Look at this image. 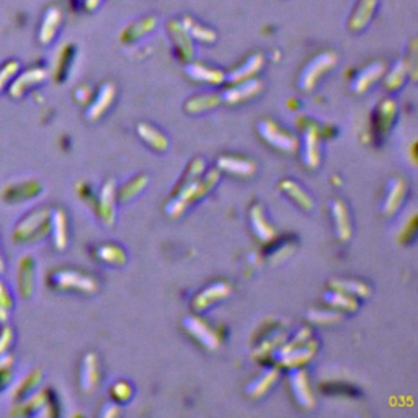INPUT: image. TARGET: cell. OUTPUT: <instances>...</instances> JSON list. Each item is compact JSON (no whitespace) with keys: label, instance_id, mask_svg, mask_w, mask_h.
I'll return each mask as SVG.
<instances>
[{"label":"cell","instance_id":"6da1fadb","mask_svg":"<svg viewBox=\"0 0 418 418\" xmlns=\"http://www.w3.org/2000/svg\"><path fill=\"white\" fill-rule=\"evenodd\" d=\"M221 180V172L217 168H211L203 173L201 179L185 181L180 180L179 185L173 190L172 198L168 199L163 206V212L166 216L172 217H180L183 212L188 209L191 204L199 203L201 199L209 197V193H212V190L216 188L217 183Z\"/></svg>","mask_w":418,"mask_h":418},{"label":"cell","instance_id":"7a4b0ae2","mask_svg":"<svg viewBox=\"0 0 418 418\" xmlns=\"http://www.w3.org/2000/svg\"><path fill=\"white\" fill-rule=\"evenodd\" d=\"M48 283L56 291H74L82 295H95L100 289V283L95 277L72 268L52 270L48 277Z\"/></svg>","mask_w":418,"mask_h":418},{"label":"cell","instance_id":"3957f363","mask_svg":"<svg viewBox=\"0 0 418 418\" xmlns=\"http://www.w3.org/2000/svg\"><path fill=\"white\" fill-rule=\"evenodd\" d=\"M51 209L38 208L26 215L13 229L12 239L17 243H31L44 239L50 232Z\"/></svg>","mask_w":418,"mask_h":418},{"label":"cell","instance_id":"277c9868","mask_svg":"<svg viewBox=\"0 0 418 418\" xmlns=\"http://www.w3.org/2000/svg\"><path fill=\"white\" fill-rule=\"evenodd\" d=\"M319 351V341L315 337L309 339L306 344L292 346L288 350H277L270 358V364H275L279 369H295L304 368L312 361Z\"/></svg>","mask_w":418,"mask_h":418},{"label":"cell","instance_id":"5b68a950","mask_svg":"<svg viewBox=\"0 0 418 418\" xmlns=\"http://www.w3.org/2000/svg\"><path fill=\"white\" fill-rule=\"evenodd\" d=\"M337 61H339V57L332 51H324L312 57V59L306 64V68L301 70L299 79H297V87L306 93L312 92L314 88L319 86V82L322 80L324 75L335 69Z\"/></svg>","mask_w":418,"mask_h":418},{"label":"cell","instance_id":"8992f818","mask_svg":"<svg viewBox=\"0 0 418 418\" xmlns=\"http://www.w3.org/2000/svg\"><path fill=\"white\" fill-rule=\"evenodd\" d=\"M257 132L259 136L263 139L270 148L279 150V152H286V154H292L297 150V144H299V139L284 130V128L279 126L278 123L271 121L268 118L260 119L257 123Z\"/></svg>","mask_w":418,"mask_h":418},{"label":"cell","instance_id":"52a82bcc","mask_svg":"<svg viewBox=\"0 0 418 418\" xmlns=\"http://www.w3.org/2000/svg\"><path fill=\"white\" fill-rule=\"evenodd\" d=\"M230 292H232V284L226 279H216V281L199 289L197 295L191 297L190 308L195 314H203L219 302L228 299Z\"/></svg>","mask_w":418,"mask_h":418},{"label":"cell","instance_id":"ba28073f","mask_svg":"<svg viewBox=\"0 0 418 418\" xmlns=\"http://www.w3.org/2000/svg\"><path fill=\"white\" fill-rule=\"evenodd\" d=\"M397 101L390 97L379 100L371 117V132L376 142H382L392 131L395 119H397Z\"/></svg>","mask_w":418,"mask_h":418},{"label":"cell","instance_id":"9c48e42d","mask_svg":"<svg viewBox=\"0 0 418 418\" xmlns=\"http://www.w3.org/2000/svg\"><path fill=\"white\" fill-rule=\"evenodd\" d=\"M181 327H183V330L188 333L195 341H198L204 350L215 351L219 348L221 339L219 335H217V332L209 326L206 320L199 317L198 314L185 315V317L181 319Z\"/></svg>","mask_w":418,"mask_h":418},{"label":"cell","instance_id":"30bf717a","mask_svg":"<svg viewBox=\"0 0 418 418\" xmlns=\"http://www.w3.org/2000/svg\"><path fill=\"white\" fill-rule=\"evenodd\" d=\"M117 181L113 179L106 180L95 198V212L101 226L113 228L117 222Z\"/></svg>","mask_w":418,"mask_h":418},{"label":"cell","instance_id":"8fae6325","mask_svg":"<svg viewBox=\"0 0 418 418\" xmlns=\"http://www.w3.org/2000/svg\"><path fill=\"white\" fill-rule=\"evenodd\" d=\"M408 195V183L402 177H392L388 180L381 201L382 217H394L402 209Z\"/></svg>","mask_w":418,"mask_h":418},{"label":"cell","instance_id":"7c38bea8","mask_svg":"<svg viewBox=\"0 0 418 418\" xmlns=\"http://www.w3.org/2000/svg\"><path fill=\"white\" fill-rule=\"evenodd\" d=\"M297 150H299L304 167L309 170H317L322 163V146H320V132L314 124L304 128Z\"/></svg>","mask_w":418,"mask_h":418},{"label":"cell","instance_id":"4fadbf2b","mask_svg":"<svg viewBox=\"0 0 418 418\" xmlns=\"http://www.w3.org/2000/svg\"><path fill=\"white\" fill-rule=\"evenodd\" d=\"M288 381L297 407L302 408V410H312L315 407V395L312 388H310L308 371L304 368L289 369Z\"/></svg>","mask_w":418,"mask_h":418},{"label":"cell","instance_id":"5bb4252c","mask_svg":"<svg viewBox=\"0 0 418 418\" xmlns=\"http://www.w3.org/2000/svg\"><path fill=\"white\" fill-rule=\"evenodd\" d=\"M263 90V83L259 79H248L242 82L230 83V87L226 88L224 92L219 93L221 101L226 105H240L246 101L255 99L259 93Z\"/></svg>","mask_w":418,"mask_h":418},{"label":"cell","instance_id":"9a60e30c","mask_svg":"<svg viewBox=\"0 0 418 418\" xmlns=\"http://www.w3.org/2000/svg\"><path fill=\"white\" fill-rule=\"evenodd\" d=\"M216 168L221 173L240 177V179H250L257 173V163L252 159L242 157V155H219L216 160Z\"/></svg>","mask_w":418,"mask_h":418},{"label":"cell","instance_id":"2e32d148","mask_svg":"<svg viewBox=\"0 0 418 418\" xmlns=\"http://www.w3.org/2000/svg\"><path fill=\"white\" fill-rule=\"evenodd\" d=\"M279 376H281V369L275 366V364H268L259 376L253 377L246 386V395L253 400L263 399L265 395L277 386Z\"/></svg>","mask_w":418,"mask_h":418},{"label":"cell","instance_id":"e0dca14e","mask_svg":"<svg viewBox=\"0 0 418 418\" xmlns=\"http://www.w3.org/2000/svg\"><path fill=\"white\" fill-rule=\"evenodd\" d=\"M248 224H250L253 235L261 243H268L270 240H273L278 235L277 228L268 221L263 204L260 203H253L250 209H248Z\"/></svg>","mask_w":418,"mask_h":418},{"label":"cell","instance_id":"ac0fdd59","mask_svg":"<svg viewBox=\"0 0 418 418\" xmlns=\"http://www.w3.org/2000/svg\"><path fill=\"white\" fill-rule=\"evenodd\" d=\"M328 211H330L337 239L340 242H348L351 235H353V224H351L350 209L346 206V203L340 198H333L328 203Z\"/></svg>","mask_w":418,"mask_h":418},{"label":"cell","instance_id":"d6986e66","mask_svg":"<svg viewBox=\"0 0 418 418\" xmlns=\"http://www.w3.org/2000/svg\"><path fill=\"white\" fill-rule=\"evenodd\" d=\"M100 384V363L95 353H87L79 369V386L82 392L93 394Z\"/></svg>","mask_w":418,"mask_h":418},{"label":"cell","instance_id":"ffe728a7","mask_svg":"<svg viewBox=\"0 0 418 418\" xmlns=\"http://www.w3.org/2000/svg\"><path fill=\"white\" fill-rule=\"evenodd\" d=\"M34 273H37L34 259L28 253H25L19 259V266H17V288H19V295L25 301H28L33 296L34 279H37Z\"/></svg>","mask_w":418,"mask_h":418},{"label":"cell","instance_id":"44dd1931","mask_svg":"<svg viewBox=\"0 0 418 418\" xmlns=\"http://www.w3.org/2000/svg\"><path fill=\"white\" fill-rule=\"evenodd\" d=\"M278 190L286 197L288 199H291L292 203L296 204L301 211L304 212H312L315 209V201L314 198L310 197L309 191L304 188V186L297 183L296 180L292 179H281L278 181Z\"/></svg>","mask_w":418,"mask_h":418},{"label":"cell","instance_id":"7402d4cb","mask_svg":"<svg viewBox=\"0 0 418 418\" xmlns=\"http://www.w3.org/2000/svg\"><path fill=\"white\" fill-rule=\"evenodd\" d=\"M115 97H117V88H115L113 83H103L100 90L97 92L95 99L88 103V108L86 111V118L88 121H99V119L103 118V115H106V111L113 105Z\"/></svg>","mask_w":418,"mask_h":418},{"label":"cell","instance_id":"603a6c76","mask_svg":"<svg viewBox=\"0 0 418 418\" xmlns=\"http://www.w3.org/2000/svg\"><path fill=\"white\" fill-rule=\"evenodd\" d=\"M288 339V333L283 327H271L265 335H261L259 345L252 351V357L265 361L270 359L271 355L278 350V346Z\"/></svg>","mask_w":418,"mask_h":418},{"label":"cell","instance_id":"cb8c5ba5","mask_svg":"<svg viewBox=\"0 0 418 418\" xmlns=\"http://www.w3.org/2000/svg\"><path fill=\"white\" fill-rule=\"evenodd\" d=\"M167 30L168 34H170L173 50H175L179 59L183 62H190L193 59L195 52L193 39L188 37V33H186L180 21H170V23L167 25Z\"/></svg>","mask_w":418,"mask_h":418},{"label":"cell","instance_id":"d4e9b609","mask_svg":"<svg viewBox=\"0 0 418 418\" xmlns=\"http://www.w3.org/2000/svg\"><path fill=\"white\" fill-rule=\"evenodd\" d=\"M384 74H386L384 62H371V64H368L366 68H363L357 75H355L350 83V88L355 93H358V95H361V93L368 92L369 88L375 86L377 80L382 79V75Z\"/></svg>","mask_w":418,"mask_h":418},{"label":"cell","instance_id":"484cf974","mask_svg":"<svg viewBox=\"0 0 418 418\" xmlns=\"http://www.w3.org/2000/svg\"><path fill=\"white\" fill-rule=\"evenodd\" d=\"M185 74L195 82L208 83V86H221L226 82V72L216 68H209L203 62H186Z\"/></svg>","mask_w":418,"mask_h":418},{"label":"cell","instance_id":"4316f807","mask_svg":"<svg viewBox=\"0 0 418 418\" xmlns=\"http://www.w3.org/2000/svg\"><path fill=\"white\" fill-rule=\"evenodd\" d=\"M136 135L139 136V139L144 142L149 149H152L154 152L159 154L167 152L168 146H170V141H168L166 132H162L159 128H155L154 124L150 123H144V121L137 123Z\"/></svg>","mask_w":418,"mask_h":418},{"label":"cell","instance_id":"83f0119b","mask_svg":"<svg viewBox=\"0 0 418 418\" xmlns=\"http://www.w3.org/2000/svg\"><path fill=\"white\" fill-rule=\"evenodd\" d=\"M50 232L56 250L64 252L69 243V221L68 215H66V211L62 208L51 209Z\"/></svg>","mask_w":418,"mask_h":418},{"label":"cell","instance_id":"f1b7e54d","mask_svg":"<svg viewBox=\"0 0 418 418\" xmlns=\"http://www.w3.org/2000/svg\"><path fill=\"white\" fill-rule=\"evenodd\" d=\"M93 257L106 266L111 268H121L128 263V252L124 250L123 246L115 242H105L95 247L93 250Z\"/></svg>","mask_w":418,"mask_h":418},{"label":"cell","instance_id":"f546056e","mask_svg":"<svg viewBox=\"0 0 418 418\" xmlns=\"http://www.w3.org/2000/svg\"><path fill=\"white\" fill-rule=\"evenodd\" d=\"M41 190L43 186L38 180H26L6 186L2 191V198L8 203H21L26 199L37 198L41 193Z\"/></svg>","mask_w":418,"mask_h":418},{"label":"cell","instance_id":"4dcf8cb0","mask_svg":"<svg viewBox=\"0 0 418 418\" xmlns=\"http://www.w3.org/2000/svg\"><path fill=\"white\" fill-rule=\"evenodd\" d=\"M48 79V70L43 68H34L26 70V72L20 74L19 77L13 80L12 87H10V95L13 99H21L30 88L39 86L43 83L44 80Z\"/></svg>","mask_w":418,"mask_h":418},{"label":"cell","instance_id":"1f68e13d","mask_svg":"<svg viewBox=\"0 0 418 418\" xmlns=\"http://www.w3.org/2000/svg\"><path fill=\"white\" fill-rule=\"evenodd\" d=\"M263 64H265L263 54L255 52V54L247 57L242 64L237 66V68L226 74V82L237 83V82H242V80H248V79L255 77V75L261 70V68H263Z\"/></svg>","mask_w":418,"mask_h":418},{"label":"cell","instance_id":"d6a6232c","mask_svg":"<svg viewBox=\"0 0 418 418\" xmlns=\"http://www.w3.org/2000/svg\"><path fill=\"white\" fill-rule=\"evenodd\" d=\"M322 299L327 306H330L335 310H340L341 314H355L359 309V299L346 295L344 291H339V289L328 288L322 295Z\"/></svg>","mask_w":418,"mask_h":418},{"label":"cell","instance_id":"836d02e7","mask_svg":"<svg viewBox=\"0 0 418 418\" xmlns=\"http://www.w3.org/2000/svg\"><path fill=\"white\" fill-rule=\"evenodd\" d=\"M149 183V177L144 173L132 177L131 180H128L126 183H123L119 188H117V201L121 204L131 203L132 199H136L142 191L146 190V186Z\"/></svg>","mask_w":418,"mask_h":418},{"label":"cell","instance_id":"e575fe53","mask_svg":"<svg viewBox=\"0 0 418 418\" xmlns=\"http://www.w3.org/2000/svg\"><path fill=\"white\" fill-rule=\"evenodd\" d=\"M62 21V13L57 7H51L48 8L46 15H44L41 28H39V43L44 44V46H48V44L52 43V39L56 38L57 31H59Z\"/></svg>","mask_w":418,"mask_h":418},{"label":"cell","instance_id":"d590c367","mask_svg":"<svg viewBox=\"0 0 418 418\" xmlns=\"http://www.w3.org/2000/svg\"><path fill=\"white\" fill-rule=\"evenodd\" d=\"M328 288L339 289L346 295L357 297V299H366L371 295V288L368 283L361 279H351V278H333L328 281Z\"/></svg>","mask_w":418,"mask_h":418},{"label":"cell","instance_id":"8d00e7d4","mask_svg":"<svg viewBox=\"0 0 418 418\" xmlns=\"http://www.w3.org/2000/svg\"><path fill=\"white\" fill-rule=\"evenodd\" d=\"M222 103L219 93H201V95H195L183 103V110L188 115H199L206 113L209 110H215Z\"/></svg>","mask_w":418,"mask_h":418},{"label":"cell","instance_id":"74e56055","mask_svg":"<svg viewBox=\"0 0 418 418\" xmlns=\"http://www.w3.org/2000/svg\"><path fill=\"white\" fill-rule=\"evenodd\" d=\"M376 3H377V0H359L357 8H355L353 15H351V19L348 21L350 31H355V33H358V31L366 28L369 20L372 19V13H375Z\"/></svg>","mask_w":418,"mask_h":418},{"label":"cell","instance_id":"f35d334b","mask_svg":"<svg viewBox=\"0 0 418 418\" xmlns=\"http://www.w3.org/2000/svg\"><path fill=\"white\" fill-rule=\"evenodd\" d=\"M41 379H43V372L39 371V369H33V371H30L28 375H26L23 379H20L19 384L13 388L12 399L17 400V402L26 399L28 395L33 394V390L38 388V384L41 382Z\"/></svg>","mask_w":418,"mask_h":418},{"label":"cell","instance_id":"ab89813d","mask_svg":"<svg viewBox=\"0 0 418 418\" xmlns=\"http://www.w3.org/2000/svg\"><path fill=\"white\" fill-rule=\"evenodd\" d=\"M268 247V252H266V259L271 263H277V261H281L284 259H288L296 248V242H289L288 237H281L279 239L278 235L273 240H270L268 243H265Z\"/></svg>","mask_w":418,"mask_h":418},{"label":"cell","instance_id":"60d3db41","mask_svg":"<svg viewBox=\"0 0 418 418\" xmlns=\"http://www.w3.org/2000/svg\"><path fill=\"white\" fill-rule=\"evenodd\" d=\"M344 315L335 309H309L306 314V320L310 326H337L341 322Z\"/></svg>","mask_w":418,"mask_h":418},{"label":"cell","instance_id":"b9f144b4","mask_svg":"<svg viewBox=\"0 0 418 418\" xmlns=\"http://www.w3.org/2000/svg\"><path fill=\"white\" fill-rule=\"evenodd\" d=\"M407 70H408V62L399 59L388 74L382 75V77H384V87L388 88L389 92L399 90V88L406 83Z\"/></svg>","mask_w":418,"mask_h":418},{"label":"cell","instance_id":"7bdbcfd3","mask_svg":"<svg viewBox=\"0 0 418 418\" xmlns=\"http://www.w3.org/2000/svg\"><path fill=\"white\" fill-rule=\"evenodd\" d=\"M155 26V20L154 19H142L139 21H136V23H132L128 26L126 30L123 31V43H135L137 39H141L142 37H146V34L150 33V31L154 30Z\"/></svg>","mask_w":418,"mask_h":418},{"label":"cell","instance_id":"ee69618b","mask_svg":"<svg viewBox=\"0 0 418 418\" xmlns=\"http://www.w3.org/2000/svg\"><path fill=\"white\" fill-rule=\"evenodd\" d=\"M181 26H183L186 33L191 39H197V41L201 43H215L216 41V33L212 30L206 28V26H201L197 21H193L191 19H183L180 21Z\"/></svg>","mask_w":418,"mask_h":418},{"label":"cell","instance_id":"f6af8a7d","mask_svg":"<svg viewBox=\"0 0 418 418\" xmlns=\"http://www.w3.org/2000/svg\"><path fill=\"white\" fill-rule=\"evenodd\" d=\"M135 395V388H132L131 382L124 381V379H118L111 384L110 388V397L115 402H118L119 406H124L128 404Z\"/></svg>","mask_w":418,"mask_h":418},{"label":"cell","instance_id":"bcb514c9","mask_svg":"<svg viewBox=\"0 0 418 418\" xmlns=\"http://www.w3.org/2000/svg\"><path fill=\"white\" fill-rule=\"evenodd\" d=\"M72 59H74V48L70 46V44H68V46L62 48L59 56H57L56 72H54L56 80H64L66 75H68L69 64L72 62Z\"/></svg>","mask_w":418,"mask_h":418},{"label":"cell","instance_id":"7dc6e473","mask_svg":"<svg viewBox=\"0 0 418 418\" xmlns=\"http://www.w3.org/2000/svg\"><path fill=\"white\" fill-rule=\"evenodd\" d=\"M13 301L3 281H0V324H6L10 317Z\"/></svg>","mask_w":418,"mask_h":418},{"label":"cell","instance_id":"c3c4849f","mask_svg":"<svg viewBox=\"0 0 418 418\" xmlns=\"http://www.w3.org/2000/svg\"><path fill=\"white\" fill-rule=\"evenodd\" d=\"M19 69H20L19 61H8L0 68V92H2L3 88L7 87V83L15 77Z\"/></svg>","mask_w":418,"mask_h":418},{"label":"cell","instance_id":"681fc988","mask_svg":"<svg viewBox=\"0 0 418 418\" xmlns=\"http://www.w3.org/2000/svg\"><path fill=\"white\" fill-rule=\"evenodd\" d=\"M13 344V330L8 326H6L0 332V357L2 355H7L8 348H10Z\"/></svg>","mask_w":418,"mask_h":418},{"label":"cell","instance_id":"f907efd6","mask_svg":"<svg viewBox=\"0 0 418 418\" xmlns=\"http://www.w3.org/2000/svg\"><path fill=\"white\" fill-rule=\"evenodd\" d=\"M415 235H417V219H415V216H413L412 221H410V226L404 229V232L400 234V242L408 246V243L413 242Z\"/></svg>","mask_w":418,"mask_h":418},{"label":"cell","instance_id":"816d5d0a","mask_svg":"<svg viewBox=\"0 0 418 418\" xmlns=\"http://www.w3.org/2000/svg\"><path fill=\"white\" fill-rule=\"evenodd\" d=\"M100 417H105V418H113L119 415V404L115 402V400H110V402H106L101 406V410L99 413Z\"/></svg>","mask_w":418,"mask_h":418},{"label":"cell","instance_id":"f5cc1de1","mask_svg":"<svg viewBox=\"0 0 418 418\" xmlns=\"http://www.w3.org/2000/svg\"><path fill=\"white\" fill-rule=\"evenodd\" d=\"M12 364H13V358L10 355H2V357H0V369L6 366H12Z\"/></svg>","mask_w":418,"mask_h":418},{"label":"cell","instance_id":"db71d44e","mask_svg":"<svg viewBox=\"0 0 418 418\" xmlns=\"http://www.w3.org/2000/svg\"><path fill=\"white\" fill-rule=\"evenodd\" d=\"M101 3V0H86V8L87 10H95Z\"/></svg>","mask_w":418,"mask_h":418},{"label":"cell","instance_id":"11a10c76","mask_svg":"<svg viewBox=\"0 0 418 418\" xmlns=\"http://www.w3.org/2000/svg\"><path fill=\"white\" fill-rule=\"evenodd\" d=\"M3 271H6V263H3V257L2 253H0V275H2Z\"/></svg>","mask_w":418,"mask_h":418}]
</instances>
